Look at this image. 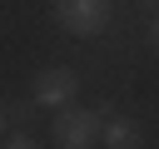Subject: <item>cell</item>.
Here are the masks:
<instances>
[{
    "mask_svg": "<svg viewBox=\"0 0 159 149\" xmlns=\"http://www.w3.org/2000/svg\"><path fill=\"white\" fill-rule=\"evenodd\" d=\"M0 149H40V139H35V134H25V129H10V134L0 139Z\"/></svg>",
    "mask_w": 159,
    "mask_h": 149,
    "instance_id": "5b68a950",
    "label": "cell"
},
{
    "mask_svg": "<svg viewBox=\"0 0 159 149\" xmlns=\"http://www.w3.org/2000/svg\"><path fill=\"white\" fill-rule=\"evenodd\" d=\"M5 134H10V109L0 104V139H5Z\"/></svg>",
    "mask_w": 159,
    "mask_h": 149,
    "instance_id": "8992f818",
    "label": "cell"
},
{
    "mask_svg": "<svg viewBox=\"0 0 159 149\" xmlns=\"http://www.w3.org/2000/svg\"><path fill=\"white\" fill-rule=\"evenodd\" d=\"M50 15H55V25H60L65 35H75V40H94V35L109 30L114 5H109V0H55Z\"/></svg>",
    "mask_w": 159,
    "mask_h": 149,
    "instance_id": "6da1fadb",
    "label": "cell"
},
{
    "mask_svg": "<svg viewBox=\"0 0 159 149\" xmlns=\"http://www.w3.org/2000/svg\"><path fill=\"white\" fill-rule=\"evenodd\" d=\"M75 94H80V74H75L70 65H45V70H35V79H30V104L65 109V104H75Z\"/></svg>",
    "mask_w": 159,
    "mask_h": 149,
    "instance_id": "3957f363",
    "label": "cell"
},
{
    "mask_svg": "<svg viewBox=\"0 0 159 149\" xmlns=\"http://www.w3.org/2000/svg\"><path fill=\"white\" fill-rule=\"evenodd\" d=\"M99 144H104V149H139V144H144V129H139L129 114H109Z\"/></svg>",
    "mask_w": 159,
    "mask_h": 149,
    "instance_id": "277c9868",
    "label": "cell"
},
{
    "mask_svg": "<svg viewBox=\"0 0 159 149\" xmlns=\"http://www.w3.org/2000/svg\"><path fill=\"white\" fill-rule=\"evenodd\" d=\"M149 40H154V50H159V15H154V25H149Z\"/></svg>",
    "mask_w": 159,
    "mask_h": 149,
    "instance_id": "52a82bcc",
    "label": "cell"
},
{
    "mask_svg": "<svg viewBox=\"0 0 159 149\" xmlns=\"http://www.w3.org/2000/svg\"><path fill=\"white\" fill-rule=\"evenodd\" d=\"M99 134H104V119H99L94 109H80V104L55 109L50 139H55L60 149H89V144H99Z\"/></svg>",
    "mask_w": 159,
    "mask_h": 149,
    "instance_id": "7a4b0ae2",
    "label": "cell"
},
{
    "mask_svg": "<svg viewBox=\"0 0 159 149\" xmlns=\"http://www.w3.org/2000/svg\"><path fill=\"white\" fill-rule=\"evenodd\" d=\"M139 5H159V0H139Z\"/></svg>",
    "mask_w": 159,
    "mask_h": 149,
    "instance_id": "ba28073f",
    "label": "cell"
}]
</instances>
